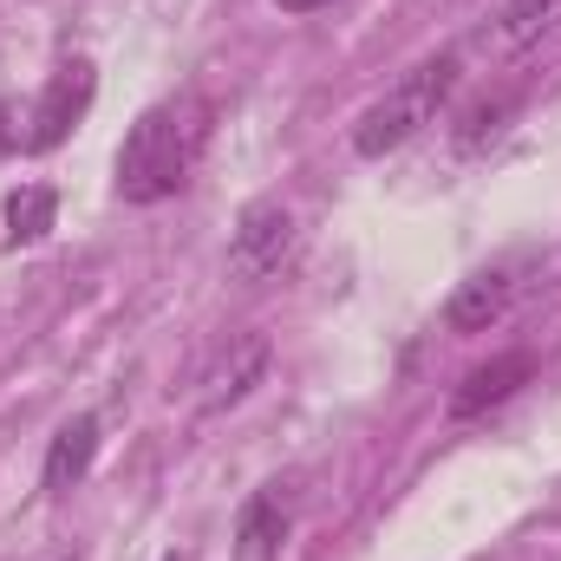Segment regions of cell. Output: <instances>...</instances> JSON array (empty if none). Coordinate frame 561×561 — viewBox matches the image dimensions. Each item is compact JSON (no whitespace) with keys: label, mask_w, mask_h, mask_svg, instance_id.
<instances>
[{"label":"cell","mask_w":561,"mask_h":561,"mask_svg":"<svg viewBox=\"0 0 561 561\" xmlns=\"http://www.w3.org/2000/svg\"><path fill=\"white\" fill-rule=\"evenodd\" d=\"M209 138V112H203V99H163V105H150L138 125L125 131L118 144V163H112V190L125 196V203H163V196H176L183 183H190V170H196V150Z\"/></svg>","instance_id":"1"},{"label":"cell","mask_w":561,"mask_h":561,"mask_svg":"<svg viewBox=\"0 0 561 561\" xmlns=\"http://www.w3.org/2000/svg\"><path fill=\"white\" fill-rule=\"evenodd\" d=\"M450 92H457V53L419 59L412 72H399V79L359 112L353 150H359V157H392V150H405L424 125H437V112L450 105Z\"/></svg>","instance_id":"2"},{"label":"cell","mask_w":561,"mask_h":561,"mask_svg":"<svg viewBox=\"0 0 561 561\" xmlns=\"http://www.w3.org/2000/svg\"><path fill=\"white\" fill-rule=\"evenodd\" d=\"M294 242H300L294 209H287L280 196H255V203L236 216V236H229V275L242 280V287L275 280L280 268L294 262Z\"/></svg>","instance_id":"3"},{"label":"cell","mask_w":561,"mask_h":561,"mask_svg":"<svg viewBox=\"0 0 561 561\" xmlns=\"http://www.w3.org/2000/svg\"><path fill=\"white\" fill-rule=\"evenodd\" d=\"M92 92H99V72H92V59H66V66L46 79L39 105H33V131H26V150H53V144L72 138V125L92 112Z\"/></svg>","instance_id":"4"},{"label":"cell","mask_w":561,"mask_h":561,"mask_svg":"<svg viewBox=\"0 0 561 561\" xmlns=\"http://www.w3.org/2000/svg\"><path fill=\"white\" fill-rule=\"evenodd\" d=\"M516 287H523V262H490V268L463 275L450 287V300H444V327L450 333H490L510 313Z\"/></svg>","instance_id":"5"},{"label":"cell","mask_w":561,"mask_h":561,"mask_svg":"<svg viewBox=\"0 0 561 561\" xmlns=\"http://www.w3.org/2000/svg\"><path fill=\"white\" fill-rule=\"evenodd\" d=\"M262 373H268V340H262V333H236V340L209 359L196 405H203V412H229V405L249 399V386H255Z\"/></svg>","instance_id":"6"},{"label":"cell","mask_w":561,"mask_h":561,"mask_svg":"<svg viewBox=\"0 0 561 561\" xmlns=\"http://www.w3.org/2000/svg\"><path fill=\"white\" fill-rule=\"evenodd\" d=\"M287 529H294V496L280 483L255 490L242 503V516H236V561H280Z\"/></svg>","instance_id":"7"},{"label":"cell","mask_w":561,"mask_h":561,"mask_svg":"<svg viewBox=\"0 0 561 561\" xmlns=\"http://www.w3.org/2000/svg\"><path fill=\"white\" fill-rule=\"evenodd\" d=\"M92 457H99V419L79 412V419H66L59 431H53V450H46L39 483H46V490H79L85 470H92Z\"/></svg>","instance_id":"8"},{"label":"cell","mask_w":561,"mask_h":561,"mask_svg":"<svg viewBox=\"0 0 561 561\" xmlns=\"http://www.w3.org/2000/svg\"><path fill=\"white\" fill-rule=\"evenodd\" d=\"M529 379V359L523 353H503V359H490V366H477L457 392H450V419H477V412H490V405H503L516 386Z\"/></svg>","instance_id":"9"},{"label":"cell","mask_w":561,"mask_h":561,"mask_svg":"<svg viewBox=\"0 0 561 561\" xmlns=\"http://www.w3.org/2000/svg\"><path fill=\"white\" fill-rule=\"evenodd\" d=\"M53 216H59V196H53L46 183H26V190H13V196H7V242H13V249L39 242V236L53 229Z\"/></svg>","instance_id":"10"},{"label":"cell","mask_w":561,"mask_h":561,"mask_svg":"<svg viewBox=\"0 0 561 561\" xmlns=\"http://www.w3.org/2000/svg\"><path fill=\"white\" fill-rule=\"evenodd\" d=\"M556 26H561V0H510V7H503V20H496V33H503V46H510V53H523V46L549 39Z\"/></svg>","instance_id":"11"},{"label":"cell","mask_w":561,"mask_h":561,"mask_svg":"<svg viewBox=\"0 0 561 561\" xmlns=\"http://www.w3.org/2000/svg\"><path fill=\"white\" fill-rule=\"evenodd\" d=\"M13 144H26V138H20V131H13V112H0V157H7V150H13Z\"/></svg>","instance_id":"12"},{"label":"cell","mask_w":561,"mask_h":561,"mask_svg":"<svg viewBox=\"0 0 561 561\" xmlns=\"http://www.w3.org/2000/svg\"><path fill=\"white\" fill-rule=\"evenodd\" d=\"M280 13H320V7H333V0H275Z\"/></svg>","instance_id":"13"}]
</instances>
